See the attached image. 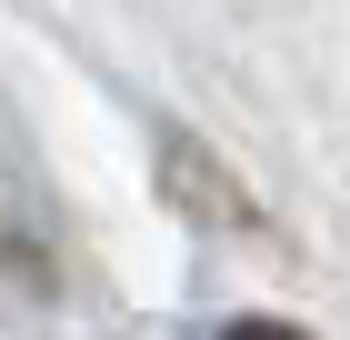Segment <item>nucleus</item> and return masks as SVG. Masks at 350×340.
<instances>
[{
	"label": "nucleus",
	"mask_w": 350,
	"mask_h": 340,
	"mask_svg": "<svg viewBox=\"0 0 350 340\" xmlns=\"http://www.w3.org/2000/svg\"><path fill=\"white\" fill-rule=\"evenodd\" d=\"M220 340H310V330H291V320H230Z\"/></svg>",
	"instance_id": "f257e3e1"
}]
</instances>
